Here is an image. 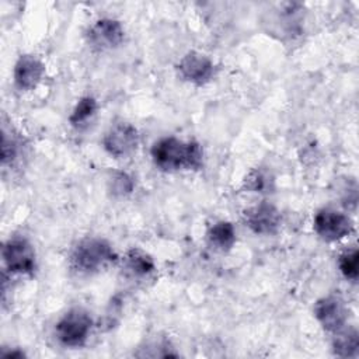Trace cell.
<instances>
[{"label": "cell", "instance_id": "9a60e30c", "mask_svg": "<svg viewBox=\"0 0 359 359\" xmlns=\"http://www.w3.org/2000/svg\"><path fill=\"white\" fill-rule=\"evenodd\" d=\"M97 109H98V104L94 97H91V95L81 97L76 102V105L69 116L70 125L74 128H80V126L86 125L97 114Z\"/></svg>", "mask_w": 359, "mask_h": 359}, {"label": "cell", "instance_id": "9c48e42d", "mask_svg": "<svg viewBox=\"0 0 359 359\" xmlns=\"http://www.w3.org/2000/svg\"><path fill=\"white\" fill-rule=\"evenodd\" d=\"M177 72L184 81L194 86H205L213 79L215 65L209 56L196 50H189L180 59Z\"/></svg>", "mask_w": 359, "mask_h": 359}, {"label": "cell", "instance_id": "52a82bcc", "mask_svg": "<svg viewBox=\"0 0 359 359\" xmlns=\"http://www.w3.org/2000/svg\"><path fill=\"white\" fill-rule=\"evenodd\" d=\"M137 144V129L129 122H118L112 125L102 137L104 150L114 158H125L130 156Z\"/></svg>", "mask_w": 359, "mask_h": 359}, {"label": "cell", "instance_id": "6da1fadb", "mask_svg": "<svg viewBox=\"0 0 359 359\" xmlns=\"http://www.w3.org/2000/svg\"><path fill=\"white\" fill-rule=\"evenodd\" d=\"M154 165L165 172L181 170H199L203 163V151L199 143L165 136L156 140L150 149Z\"/></svg>", "mask_w": 359, "mask_h": 359}, {"label": "cell", "instance_id": "ba28073f", "mask_svg": "<svg viewBox=\"0 0 359 359\" xmlns=\"http://www.w3.org/2000/svg\"><path fill=\"white\" fill-rule=\"evenodd\" d=\"M244 224L258 236H272L278 233L282 216L276 206L269 202H259L243 213Z\"/></svg>", "mask_w": 359, "mask_h": 359}, {"label": "cell", "instance_id": "7c38bea8", "mask_svg": "<svg viewBox=\"0 0 359 359\" xmlns=\"http://www.w3.org/2000/svg\"><path fill=\"white\" fill-rule=\"evenodd\" d=\"M123 269L132 278H147L156 269L154 259L140 248H130L123 257Z\"/></svg>", "mask_w": 359, "mask_h": 359}, {"label": "cell", "instance_id": "5b68a950", "mask_svg": "<svg viewBox=\"0 0 359 359\" xmlns=\"http://www.w3.org/2000/svg\"><path fill=\"white\" fill-rule=\"evenodd\" d=\"M353 222L346 213L332 208L320 209L313 220L316 234L328 243L345 238L353 231Z\"/></svg>", "mask_w": 359, "mask_h": 359}, {"label": "cell", "instance_id": "5bb4252c", "mask_svg": "<svg viewBox=\"0 0 359 359\" xmlns=\"http://www.w3.org/2000/svg\"><path fill=\"white\" fill-rule=\"evenodd\" d=\"M359 335L355 328H342L334 334L332 351L341 358H353L358 355Z\"/></svg>", "mask_w": 359, "mask_h": 359}, {"label": "cell", "instance_id": "277c9868", "mask_svg": "<svg viewBox=\"0 0 359 359\" xmlns=\"http://www.w3.org/2000/svg\"><path fill=\"white\" fill-rule=\"evenodd\" d=\"M1 257L6 269L14 275H32L36 268L34 247L22 237H10L3 244Z\"/></svg>", "mask_w": 359, "mask_h": 359}, {"label": "cell", "instance_id": "8fae6325", "mask_svg": "<svg viewBox=\"0 0 359 359\" xmlns=\"http://www.w3.org/2000/svg\"><path fill=\"white\" fill-rule=\"evenodd\" d=\"M45 74L43 63L34 55H21L13 70L14 86L20 91H31L34 90Z\"/></svg>", "mask_w": 359, "mask_h": 359}, {"label": "cell", "instance_id": "e0dca14e", "mask_svg": "<svg viewBox=\"0 0 359 359\" xmlns=\"http://www.w3.org/2000/svg\"><path fill=\"white\" fill-rule=\"evenodd\" d=\"M133 178L125 171H114L108 180V188L115 196H126L133 191Z\"/></svg>", "mask_w": 359, "mask_h": 359}, {"label": "cell", "instance_id": "ffe728a7", "mask_svg": "<svg viewBox=\"0 0 359 359\" xmlns=\"http://www.w3.org/2000/svg\"><path fill=\"white\" fill-rule=\"evenodd\" d=\"M4 358H24L25 356V353L22 352V351H17V349H14V351H11V352H4V353H1Z\"/></svg>", "mask_w": 359, "mask_h": 359}, {"label": "cell", "instance_id": "4fadbf2b", "mask_svg": "<svg viewBox=\"0 0 359 359\" xmlns=\"http://www.w3.org/2000/svg\"><path fill=\"white\" fill-rule=\"evenodd\" d=\"M206 238L209 244L219 251H229L236 243L234 226L227 220H219L209 226Z\"/></svg>", "mask_w": 359, "mask_h": 359}, {"label": "cell", "instance_id": "d6986e66", "mask_svg": "<svg viewBox=\"0 0 359 359\" xmlns=\"http://www.w3.org/2000/svg\"><path fill=\"white\" fill-rule=\"evenodd\" d=\"M266 185H268V177L259 170L251 171L245 178V188L248 191L262 192L266 188Z\"/></svg>", "mask_w": 359, "mask_h": 359}, {"label": "cell", "instance_id": "7a4b0ae2", "mask_svg": "<svg viewBox=\"0 0 359 359\" xmlns=\"http://www.w3.org/2000/svg\"><path fill=\"white\" fill-rule=\"evenodd\" d=\"M118 261V254L105 238L87 237L80 240L69 257L70 269L79 275L98 273Z\"/></svg>", "mask_w": 359, "mask_h": 359}, {"label": "cell", "instance_id": "3957f363", "mask_svg": "<svg viewBox=\"0 0 359 359\" xmlns=\"http://www.w3.org/2000/svg\"><path fill=\"white\" fill-rule=\"evenodd\" d=\"M93 328V318L90 313L81 307L67 310L55 324V337L66 348L83 346Z\"/></svg>", "mask_w": 359, "mask_h": 359}, {"label": "cell", "instance_id": "2e32d148", "mask_svg": "<svg viewBox=\"0 0 359 359\" xmlns=\"http://www.w3.org/2000/svg\"><path fill=\"white\" fill-rule=\"evenodd\" d=\"M338 266L345 279L356 282L359 276V254L356 248H349L339 255Z\"/></svg>", "mask_w": 359, "mask_h": 359}, {"label": "cell", "instance_id": "30bf717a", "mask_svg": "<svg viewBox=\"0 0 359 359\" xmlns=\"http://www.w3.org/2000/svg\"><path fill=\"white\" fill-rule=\"evenodd\" d=\"M313 311L318 324L332 334L341 331L348 323V309L342 299L334 294L318 299Z\"/></svg>", "mask_w": 359, "mask_h": 359}, {"label": "cell", "instance_id": "8992f818", "mask_svg": "<svg viewBox=\"0 0 359 359\" xmlns=\"http://www.w3.org/2000/svg\"><path fill=\"white\" fill-rule=\"evenodd\" d=\"M86 38L94 50H111L123 43L125 29L118 20L102 17L88 27Z\"/></svg>", "mask_w": 359, "mask_h": 359}, {"label": "cell", "instance_id": "ac0fdd59", "mask_svg": "<svg viewBox=\"0 0 359 359\" xmlns=\"http://www.w3.org/2000/svg\"><path fill=\"white\" fill-rule=\"evenodd\" d=\"M18 154V143L15 139L7 136V133H3V142H1V164L6 165L7 163H13L17 158Z\"/></svg>", "mask_w": 359, "mask_h": 359}]
</instances>
